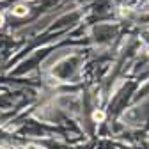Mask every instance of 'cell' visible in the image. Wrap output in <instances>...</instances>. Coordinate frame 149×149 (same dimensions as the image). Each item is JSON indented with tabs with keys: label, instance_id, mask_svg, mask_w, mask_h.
Wrapping results in <instances>:
<instances>
[{
	"label": "cell",
	"instance_id": "6da1fadb",
	"mask_svg": "<svg viewBox=\"0 0 149 149\" xmlns=\"http://www.w3.org/2000/svg\"><path fill=\"white\" fill-rule=\"evenodd\" d=\"M13 14L14 16H27V7L25 6H16L13 9Z\"/></svg>",
	"mask_w": 149,
	"mask_h": 149
},
{
	"label": "cell",
	"instance_id": "7a4b0ae2",
	"mask_svg": "<svg viewBox=\"0 0 149 149\" xmlns=\"http://www.w3.org/2000/svg\"><path fill=\"white\" fill-rule=\"evenodd\" d=\"M92 119H94L96 123H100V121H105V112H101V110H96L94 114H92Z\"/></svg>",
	"mask_w": 149,
	"mask_h": 149
},
{
	"label": "cell",
	"instance_id": "3957f363",
	"mask_svg": "<svg viewBox=\"0 0 149 149\" xmlns=\"http://www.w3.org/2000/svg\"><path fill=\"white\" fill-rule=\"evenodd\" d=\"M25 149H41V147H39V146H36V144H27Z\"/></svg>",
	"mask_w": 149,
	"mask_h": 149
},
{
	"label": "cell",
	"instance_id": "277c9868",
	"mask_svg": "<svg viewBox=\"0 0 149 149\" xmlns=\"http://www.w3.org/2000/svg\"><path fill=\"white\" fill-rule=\"evenodd\" d=\"M2 25H4V14L0 13V27H2Z\"/></svg>",
	"mask_w": 149,
	"mask_h": 149
}]
</instances>
